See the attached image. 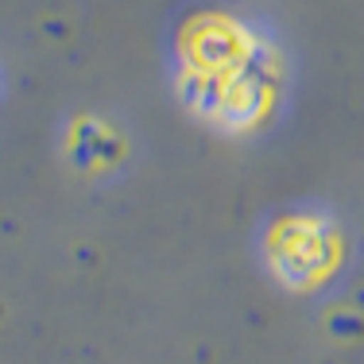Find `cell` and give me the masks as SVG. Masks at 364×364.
Segmentation results:
<instances>
[{"label": "cell", "mask_w": 364, "mask_h": 364, "mask_svg": "<svg viewBox=\"0 0 364 364\" xmlns=\"http://www.w3.org/2000/svg\"><path fill=\"white\" fill-rule=\"evenodd\" d=\"M256 55V36L225 16H205L186 31V66L202 85L225 82L232 74H245Z\"/></svg>", "instance_id": "1"}]
</instances>
